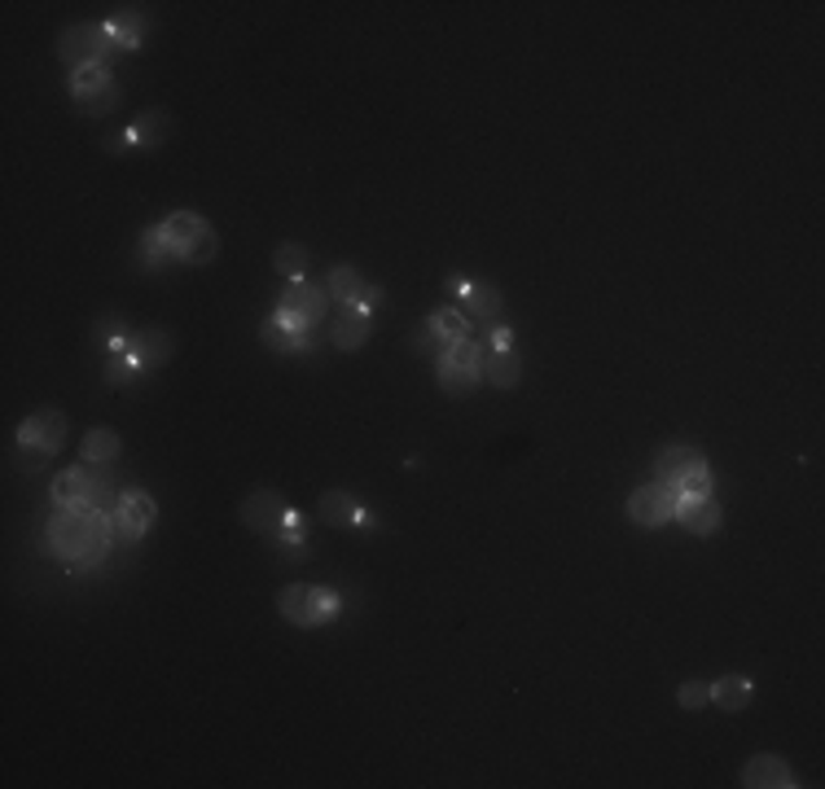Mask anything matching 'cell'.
<instances>
[{
  "label": "cell",
  "mask_w": 825,
  "mask_h": 789,
  "mask_svg": "<svg viewBox=\"0 0 825 789\" xmlns=\"http://www.w3.org/2000/svg\"><path fill=\"white\" fill-rule=\"evenodd\" d=\"M307 245H298V241H285V245H276V254H272V272L276 276H285V281H303L307 276Z\"/></svg>",
  "instance_id": "29"
},
{
  "label": "cell",
  "mask_w": 825,
  "mask_h": 789,
  "mask_svg": "<svg viewBox=\"0 0 825 789\" xmlns=\"http://www.w3.org/2000/svg\"><path fill=\"white\" fill-rule=\"evenodd\" d=\"M285 513H290V500L281 491H272V487H259V491H250L241 500V526L255 530V535H272Z\"/></svg>",
  "instance_id": "15"
},
{
  "label": "cell",
  "mask_w": 825,
  "mask_h": 789,
  "mask_svg": "<svg viewBox=\"0 0 825 789\" xmlns=\"http://www.w3.org/2000/svg\"><path fill=\"white\" fill-rule=\"evenodd\" d=\"M671 513H676V491L663 487V482H649V487L632 491V500H628V517H632L636 526H645V530L667 526Z\"/></svg>",
  "instance_id": "14"
},
{
  "label": "cell",
  "mask_w": 825,
  "mask_h": 789,
  "mask_svg": "<svg viewBox=\"0 0 825 789\" xmlns=\"http://www.w3.org/2000/svg\"><path fill=\"white\" fill-rule=\"evenodd\" d=\"M105 53H110V44H105V26H101V22H75V26H66L61 39H57V57H61L70 70L92 66V61H105Z\"/></svg>",
  "instance_id": "12"
},
{
  "label": "cell",
  "mask_w": 825,
  "mask_h": 789,
  "mask_svg": "<svg viewBox=\"0 0 825 789\" xmlns=\"http://www.w3.org/2000/svg\"><path fill=\"white\" fill-rule=\"evenodd\" d=\"M92 342L101 346L105 359H118V355L127 351V342H132V324H127L118 311H105V316H97V324H92Z\"/></svg>",
  "instance_id": "19"
},
{
  "label": "cell",
  "mask_w": 825,
  "mask_h": 789,
  "mask_svg": "<svg viewBox=\"0 0 825 789\" xmlns=\"http://www.w3.org/2000/svg\"><path fill=\"white\" fill-rule=\"evenodd\" d=\"M70 96H75L79 114H110L118 105V83L105 61H92L70 75Z\"/></svg>",
  "instance_id": "10"
},
{
  "label": "cell",
  "mask_w": 825,
  "mask_h": 789,
  "mask_svg": "<svg viewBox=\"0 0 825 789\" xmlns=\"http://www.w3.org/2000/svg\"><path fill=\"white\" fill-rule=\"evenodd\" d=\"M742 785H746V789H794L799 776H794L790 763H781L777 754H755V758L742 767Z\"/></svg>",
  "instance_id": "17"
},
{
  "label": "cell",
  "mask_w": 825,
  "mask_h": 789,
  "mask_svg": "<svg viewBox=\"0 0 825 789\" xmlns=\"http://www.w3.org/2000/svg\"><path fill=\"white\" fill-rule=\"evenodd\" d=\"M83 460L88 465H114L118 460V451H123V443H118V434L114 430H105V425H97V430H88L83 434Z\"/></svg>",
  "instance_id": "26"
},
{
  "label": "cell",
  "mask_w": 825,
  "mask_h": 789,
  "mask_svg": "<svg viewBox=\"0 0 825 789\" xmlns=\"http://www.w3.org/2000/svg\"><path fill=\"white\" fill-rule=\"evenodd\" d=\"M154 517H158V504L149 500V491H140V487H127V491H118L114 495V508H110V522H114V535L118 539H145L149 535V526H154Z\"/></svg>",
  "instance_id": "11"
},
{
  "label": "cell",
  "mask_w": 825,
  "mask_h": 789,
  "mask_svg": "<svg viewBox=\"0 0 825 789\" xmlns=\"http://www.w3.org/2000/svg\"><path fill=\"white\" fill-rule=\"evenodd\" d=\"M750 693H755V688H750V675H737V671H733V675H720L715 684H707V697H711L720 710H728V714H733V710H746V706H750Z\"/></svg>",
  "instance_id": "24"
},
{
  "label": "cell",
  "mask_w": 825,
  "mask_h": 789,
  "mask_svg": "<svg viewBox=\"0 0 825 789\" xmlns=\"http://www.w3.org/2000/svg\"><path fill=\"white\" fill-rule=\"evenodd\" d=\"M162 359H171V333L167 329H132V342L118 359H105V381L110 386H123V381H136L140 373L158 368Z\"/></svg>",
  "instance_id": "5"
},
{
  "label": "cell",
  "mask_w": 825,
  "mask_h": 789,
  "mask_svg": "<svg viewBox=\"0 0 825 789\" xmlns=\"http://www.w3.org/2000/svg\"><path fill=\"white\" fill-rule=\"evenodd\" d=\"M518 377H522L518 351H487V346H483V381H487V386L509 390V386H518Z\"/></svg>",
  "instance_id": "23"
},
{
  "label": "cell",
  "mask_w": 825,
  "mask_h": 789,
  "mask_svg": "<svg viewBox=\"0 0 825 789\" xmlns=\"http://www.w3.org/2000/svg\"><path fill=\"white\" fill-rule=\"evenodd\" d=\"M689 535H698V539H707V535H715L720 530V504L711 500V495H676V513H671Z\"/></svg>",
  "instance_id": "16"
},
{
  "label": "cell",
  "mask_w": 825,
  "mask_h": 789,
  "mask_svg": "<svg viewBox=\"0 0 825 789\" xmlns=\"http://www.w3.org/2000/svg\"><path fill=\"white\" fill-rule=\"evenodd\" d=\"M158 232H162L167 250L176 254V263H211L219 254V237L197 210H171L158 224Z\"/></svg>",
  "instance_id": "2"
},
{
  "label": "cell",
  "mask_w": 825,
  "mask_h": 789,
  "mask_svg": "<svg viewBox=\"0 0 825 789\" xmlns=\"http://www.w3.org/2000/svg\"><path fill=\"white\" fill-rule=\"evenodd\" d=\"M382 522H377V513H369V508H360V517L351 522V530H377Z\"/></svg>",
  "instance_id": "34"
},
{
  "label": "cell",
  "mask_w": 825,
  "mask_h": 789,
  "mask_svg": "<svg viewBox=\"0 0 825 789\" xmlns=\"http://www.w3.org/2000/svg\"><path fill=\"white\" fill-rule=\"evenodd\" d=\"M329 311V289L325 285H312L307 276L303 281H290L272 307V320L285 329V333H312Z\"/></svg>",
  "instance_id": "4"
},
{
  "label": "cell",
  "mask_w": 825,
  "mask_h": 789,
  "mask_svg": "<svg viewBox=\"0 0 825 789\" xmlns=\"http://www.w3.org/2000/svg\"><path fill=\"white\" fill-rule=\"evenodd\" d=\"M325 289H329V298H334L338 307H347V302H355V294L364 289V281H360V272H355L351 263H338V267H329Z\"/></svg>",
  "instance_id": "27"
},
{
  "label": "cell",
  "mask_w": 825,
  "mask_h": 789,
  "mask_svg": "<svg viewBox=\"0 0 825 789\" xmlns=\"http://www.w3.org/2000/svg\"><path fill=\"white\" fill-rule=\"evenodd\" d=\"M329 338H334V346H342V351H360L364 338H369V311H360L355 302L338 307V324L329 329Z\"/></svg>",
  "instance_id": "22"
},
{
  "label": "cell",
  "mask_w": 825,
  "mask_h": 789,
  "mask_svg": "<svg viewBox=\"0 0 825 789\" xmlns=\"http://www.w3.org/2000/svg\"><path fill=\"white\" fill-rule=\"evenodd\" d=\"M162 136H167V114H162V110H140V114L132 118V127L114 140V149H123V145H127V149H154Z\"/></svg>",
  "instance_id": "18"
},
{
  "label": "cell",
  "mask_w": 825,
  "mask_h": 789,
  "mask_svg": "<svg viewBox=\"0 0 825 789\" xmlns=\"http://www.w3.org/2000/svg\"><path fill=\"white\" fill-rule=\"evenodd\" d=\"M448 294H452L456 302H465V311H470V316H478L483 324H496V320H500V307H505V298H500V285H496V281L448 276Z\"/></svg>",
  "instance_id": "13"
},
{
  "label": "cell",
  "mask_w": 825,
  "mask_h": 789,
  "mask_svg": "<svg viewBox=\"0 0 825 789\" xmlns=\"http://www.w3.org/2000/svg\"><path fill=\"white\" fill-rule=\"evenodd\" d=\"M268 544H272L281 557H307V517L290 504V513H285L281 526L268 535Z\"/></svg>",
  "instance_id": "20"
},
{
  "label": "cell",
  "mask_w": 825,
  "mask_h": 789,
  "mask_svg": "<svg viewBox=\"0 0 825 789\" xmlns=\"http://www.w3.org/2000/svg\"><path fill=\"white\" fill-rule=\"evenodd\" d=\"M101 26H105V44H110V48H123V53L140 48V26H145V18H140L136 9H114Z\"/></svg>",
  "instance_id": "21"
},
{
  "label": "cell",
  "mask_w": 825,
  "mask_h": 789,
  "mask_svg": "<svg viewBox=\"0 0 825 789\" xmlns=\"http://www.w3.org/2000/svg\"><path fill=\"white\" fill-rule=\"evenodd\" d=\"M355 307H360V311H369V316H373V311H377V307H382V285H369V281H364V289H360V294H355Z\"/></svg>",
  "instance_id": "33"
},
{
  "label": "cell",
  "mask_w": 825,
  "mask_h": 789,
  "mask_svg": "<svg viewBox=\"0 0 825 789\" xmlns=\"http://www.w3.org/2000/svg\"><path fill=\"white\" fill-rule=\"evenodd\" d=\"M434 377H439V386H443V395H470L478 381H483V342H474V338H461V342H452L439 359H434Z\"/></svg>",
  "instance_id": "8"
},
{
  "label": "cell",
  "mask_w": 825,
  "mask_h": 789,
  "mask_svg": "<svg viewBox=\"0 0 825 789\" xmlns=\"http://www.w3.org/2000/svg\"><path fill=\"white\" fill-rule=\"evenodd\" d=\"M114 539V522L105 508H53L44 526V548L57 561H70L75 570H92L105 561Z\"/></svg>",
  "instance_id": "1"
},
{
  "label": "cell",
  "mask_w": 825,
  "mask_h": 789,
  "mask_svg": "<svg viewBox=\"0 0 825 789\" xmlns=\"http://www.w3.org/2000/svg\"><path fill=\"white\" fill-rule=\"evenodd\" d=\"M426 324H430V329H439L448 342L470 338V316H465L461 307H439V311H430V316H426Z\"/></svg>",
  "instance_id": "30"
},
{
  "label": "cell",
  "mask_w": 825,
  "mask_h": 789,
  "mask_svg": "<svg viewBox=\"0 0 825 789\" xmlns=\"http://www.w3.org/2000/svg\"><path fill=\"white\" fill-rule=\"evenodd\" d=\"M654 482L671 487L676 495H711V465L698 447L671 443L654 456Z\"/></svg>",
  "instance_id": "3"
},
{
  "label": "cell",
  "mask_w": 825,
  "mask_h": 789,
  "mask_svg": "<svg viewBox=\"0 0 825 789\" xmlns=\"http://www.w3.org/2000/svg\"><path fill=\"white\" fill-rule=\"evenodd\" d=\"M676 697H680V706H685V710H702V706L711 701V697H707V684H698V679L680 684V693H676Z\"/></svg>",
  "instance_id": "32"
},
{
  "label": "cell",
  "mask_w": 825,
  "mask_h": 789,
  "mask_svg": "<svg viewBox=\"0 0 825 789\" xmlns=\"http://www.w3.org/2000/svg\"><path fill=\"white\" fill-rule=\"evenodd\" d=\"M360 508H364V500L355 491H325L320 495V517L329 526H351L360 517Z\"/></svg>",
  "instance_id": "25"
},
{
  "label": "cell",
  "mask_w": 825,
  "mask_h": 789,
  "mask_svg": "<svg viewBox=\"0 0 825 789\" xmlns=\"http://www.w3.org/2000/svg\"><path fill=\"white\" fill-rule=\"evenodd\" d=\"M61 443H66V416H61L57 408H39V412H31V416L18 425V447L31 451V460H26L22 469L35 473L39 465H48V460L61 451Z\"/></svg>",
  "instance_id": "9"
},
{
  "label": "cell",
  "mask_w": 825,
  "mask_h": 789,
  "mask_svg": "<svg viewBox=\"0 0 825 789\" xmlns=\"http://www.w3.org/2000/svg\"><path fill=\"white\" fill-rule=\"evenodd\" d=\"M136 263H140L145 272H162L167 263H176V254L167 250V241H162V232H158V224L140 232V254H136Z\"/></svg>",
  "instance_id": "28"
},
{
  "label": "cell",
  "mask_w": 825,
  "mask_h": 789,
  "mask_svg": "<svg viewBox=\"0 0 825 789\" xmlns=\"http://www.w3.org/2000/svg\"><path fill=\"white\" fill-rule=\"evenodd\" d=\"M101 500H114L110 465H70L53 482V508H101Z\"/></svg>",
  "instance_id": "6"
},
{
  "label": "cell",
  "mask_w": 825,
  "mask_h": 789,
  "mask_svg": "<svg viewBox=\"0 0 825 789\" xmlns=\"http://www.w3.org/2000/svg\"><path fill=\"white\" fill-rule=\"evenodd\" d=\"M276 609L294 627H320V622H329V618L342 614V596L329 592V587H320V583H290V587H281Z\"/></svg>",
  "instance_id": "7"
},
{
  "label": "cell",
  "mask_w": 825,
  "mask_h": 789,
  "mask_svg": "<svg viewBox=\"0 0 825 789\" xmlns=\"http://www.w3.org/2000/svg\"><path fill=\"white\" fill-rule=\"evenodd\" d=\"M448 346H452V342H448L439 329H430V324H421V329L412 333V351H417V355H426V359H439Z\"/></svg>",
  "instance_id": "31"
}]
</instances>
